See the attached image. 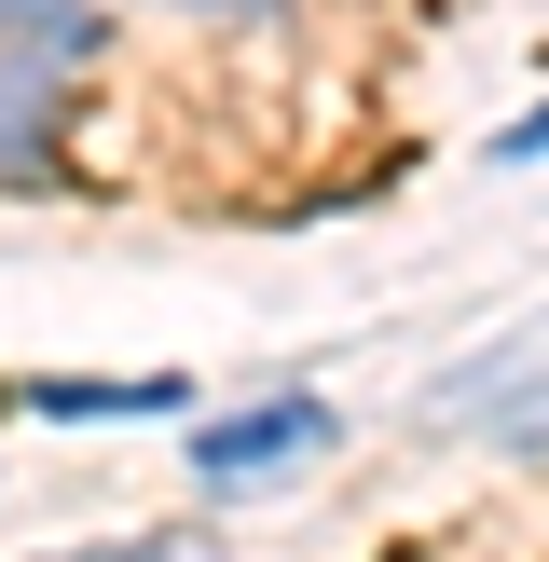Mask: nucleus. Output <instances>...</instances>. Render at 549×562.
Returning <instances> with one entry per match:
<instances>
[{"mask_svg":"<svg viewBox=\"0 0 549 562\" xmlns=\"http://www.w3.org/2000/svg\"><path fill=\"white\" fill-rule=\"evenodd\" d=\"M329 439H344L329 398H261V412H234V426L192 439V481L206 494H261V481H289V467H316Z\"/></svg>","mask_w":549,"mask_h":562,"instance_id":"nucleus-1","label":"nucleus"},{"mask_svg":"<svg viewBox=\"0 0 549 562\" xmlns=\"http://www.w3.org/2000/svg\"><path fill=\"white\" fill-rule=\"evenodd\" d=\"M453 426H494V439H522V453H536V439H549V384H522V398H494V384H453Z\"/></svg>","mask_w":549,"mask_h":562,"instance_id":"nucleus-5","label":"nucleus"},{"mask_svg":"<svg viewBox=\"0 0 549 562\" xmlns=\"http://www.w3.org/2000/svg\"><path fill=\"white\" fill-rule=\"evenodd\" d=\"M0 42H55V55H97V0H0Z\"/></svg>","mask_w":549,"mask_h":562,"instance_id":"nucleus-4","label":"nucleus"},{"mask_svg":"<svg viewBox=\"0 0 549 562\" xmlns=\"http://www.w3.org/2000/svg\"><path fill=\"white\" fill-rule=\"evenodd\" d=\"M42 562H206L192 536H97V549H42Z\"/></svg>","mask_w":549,"mask_h":562,"instance_id":"nucleus-6","label":"nucleus"},{"mask_svg":"<svg viewBox=\"0 0 549 562\" xmlns=\"http://www.w3.org/2000/svg\"><path fill=\"white\" fill-rule=\"evenodd\" d=\"M82 82V55H55V42H0V165H27V151H55V97Z\"/></svg>","mask_w":549,"mask_h":562,"instance_id":"nucleus-2","label":"nucleus"},{"mask_svg":"<svg viewBox=\"0 0 549 562\" xmlns=\"http://www.w3.org/2000/svg\"><path fill=\"white\" fill-rule=\"evenodd\" d=\"M494 165H549V110H522V124L494 137Z\"/></svg>","mask_w":549,"mask_h":562,"instance_id":"nucleus-7","label":"nucleus"},{"mask_svg":"<svg viewBox=\"0 0 549 562\" xmlns=\"http://www.w3.org/2000/svg\"><path fill=\"white\" fill-rule=\"evenodd\" d=\"M179 14H274V0H179Z\"/></svg>","mask_w":549,"mask_h":562,"instance_id":"nucleus-8","label":"nucleus"},{"mask_svg":"<svg viewBox=\"0 0 549 562\" xmlns=\"http://www.w3.org/2000/svg\"><path fill=\"white\" fill-rule=\"evenodd\" d=\"M42 426H152V412H192L179 371H137V384H27Z\"/></svg>","mask_w":549,"mask_h":562,"instance_id":"nucleus-3","label":"nucleus"}]
</instances>
